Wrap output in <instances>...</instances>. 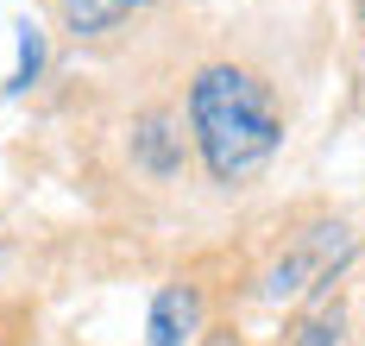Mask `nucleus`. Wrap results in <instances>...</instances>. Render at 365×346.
Instances as JSON below:
<instances>
[{
	"label": "nucleus",
	"mask_w": 365,
	"mask_h": 346,
	"mask_svg": "<svg viewBox=\"0 0 365 346\" xmlns=\"http://www.w3.org/2000/svg\"><path fill=\"white\" fill-rule=\"evenodd\" d=\"M182 126H189V152L215 189H252L277 164L284 132H290L277 82L258 63H240V57H208L189 70Z\"/></svg>",
	"instance_id": "obj_1"
},
{
	"label": "nucleus",
	"mask_w": 365,
	"mask_h": 346,
	"mask_svg": "<svg viewBox=\"0 0 365 346\" xmlns=\"http://www.w3.org/2000/svg\"><path fill=\"white\" fill-rule=\"evenodd\" d=\"M353 258H359V227L340 214H309L302 227H290L271 246V258L252 277V296L271 308H302L322 290H340Z\"/></svg>",
	"instance_id": "obj_2"
},
{
	"label": "nucleus",
	"mask_w": 365,
	"mask_h": 346,
	"mask_svg": "<svg viewBox=\"0 0 365 346\" xmlns=\"http://www.w3.org/2000/svg\"><path fill=\"white\" fill-rule=\"evenodd\" d=\"M208 303H202V283L195 277H170L158 283L151 296V315H145V346H195L208 334Z\"/></svg>",
	"instance_id": "obj_3"
},
{
	"label": "nucleus",
	"mask_w": 365,
	"mask_h": 346,
	"mask_svg": "<svg viewBox=\"0 0 365 346\" xmlns=\"http://www.w3.org/2000/svg\"><path fill=\"white\" fill-rule=\"evenodd\" d=\"M164 0H51V19H57V32L70 44H108L120 38L133 19H145L158 13Z\"/></svg>",
	"instance_id": "obj_4"
},
{
	"label": "nucleus",
	"mask_w": 365,
	"mask_h": 346,
	"mask_svg": "<svg viewBox=\"0 0 365 346\" xmlns=\"http://www.w3.org/2000/svg\"><path fill=\"white\" fill-rule=\"evenodd\" d=\"M182 152H189L182 114H139L133 120V157H139V170H151L158 183L182 170Z\"/></svg>",
	"instance_id": "obj_5"
},
{
	"label": "nucleus",
	"mask_w": 365,
	"mask_h": 346,
	"mask_svg": "<svg viewBox=\"0 0 365 346\" xmlns=\"http://www.w3.org/2000/svg\"><path fill=\"white\" fill-rule=\"evenodd\" d=\"M346 340V296L340 290H322L302 308H290L284 321V346H340Z\"/></svg>",
	"instance_id": "obj_6"
},
{
	"label": "nucleus",
	"mask_w": 365,
	"mask_h": 346,
	"mask_svg": "<svg viewBox=\"0 0 365 346\" xmlns=\"http://www.w3.org/2000/svg\"><path fill=\"white\" fill-rule=\"evenodd\" d=\"M38 76H44V26L19 19V63H13V76H6V95H26Z\"/></svg>",
	"instance_id": "obj_7"
},
{
	"label": "nucleus",
	"mask_w": 365,
	"mask_h": 346,
	"mask_svg": "<svg viewBox=\"0 0 365 346\" xmlns=\"http://www.w3.org/2000/svg\"><path fill=\"white\" fill-rule=\"evenodd\" d=\"M195 346H246V334H240V321H227V315H215V321H208V334H202Z\"/></svg>",
	"instance_id": "obj_8"
},
{
	"label": "nucleus",
	"mask_w": 365,
	"mask_h": 346,
	"mask_svg": "<svg viewBox=\"0 0 365 346\" xmlns=\"http://www.w3.org/2000/svg\"><path fill=\"white\" fill-rule=\"evenodd\" d=\"M353 6H359V26H365V0H353Z\"/></svg>",
	"instance_id": "obj_9"
},
{
	"label": "nucleus",
	"mask_w": 365,
	"mask_h": 346,
	"mask_svg": "<svg viewBox=\"0 0 365 346\" xmlns=\"http://www.w3.org/2000/svg\"><path fill=\"white\" fill-rule=\"evenodd\" d=\"M0 346H6V334H0Z\"/></svg>",
	"instance_id": "obj_10"
}]
</instances>
